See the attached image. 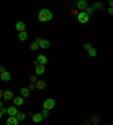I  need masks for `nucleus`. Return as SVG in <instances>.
Instances as JSON below:
<instances>
[{"instance_id":"1","label":"nucleus","mask_w":113,"mask_h":125,"mask_svg":"<svg viewBox=\"0 0 113 125\" xmlns=\"http://www.w3.org/2000/svg\"><path fill=\"white\" fill-rule=\"evenodd\" d=\"M38 18L41 23H46L50 22L52 19V12L49 10V9H41L38 11Z\"/></svg>"},{"instance_id":"2","label":"nucleus","mask_w":113,"mask_h":125,"mask_svg":"<svg viewBox=\"0 0 113 125\" xmlns=\"http://www.w3.org/2000/svg\"><path fill=\"white\" fill-rule=\"evenodd\" d=\"M77 19H78V22L80 23V24H86V23L88 22V19H89V15H87L85 11H82V12L78 14Z\"/></svg>"},{"instance_id":"3","label":"nucleus","mask_w":113,"mask_h":125,"mask_svg":"<svg viewBox=\"0 0 113 125\" xmlns=\"http://www.w3.org/2000/svg\"><path fill=\"white\" fill-rule=\"evenodd\" d=\"M54 105H56V103H54V100L52 98H48V99H45L43 101V108H45V109L51 110L54 107Z\"/></svg>"},{"instance_id":"4","label":"nucleus","mask_w":113,"mask_h":125,"mask_svg":"<svg viewBox=\"0 0 113 125\" xmlns=\"http://www.w3.org/2000/svg\"><path fill=\"white\" fill-rule=\"evenodd\" d=\"M0 79H1L2 81H9L11 79V76H10V73H9L8 71L4 70V71L0 72Z\"/></svg>"},{"instance_id":"5","label":"nucleus","mask_w":113,"mask_h":125,"mask_svg":"<svg viewBox=\"0 0 113 125\" xmlns=\"http://www.w3.org/2000/svg\"><path fill=\"white\" fill-rule=\"evenodd\" d=\"M44 71H45V68L43 64H40L38 63V65H35V73L38 74V76H41V74L44 73Z\"/></svg>"},{"instance_id":"6","label":"nucleus","mask_w":113,"mask_h":125,"mask_svg":"<svg viewBox=\"0 0 113 125\" xmlns=\"http://www.w3.org/2000/svg\"><path fill=\"white\" fill-rule=\"evenodd\" d=\"M87 7V2L86 0H78L77 1V8L79 10H85Z\"/></svg>"},{"instance_id":"7","label":"nucleus","mask_w":113,"mask_h":125,"mask_svg":"<svg viewBox=\"0 0 113 125\" xmlns=\"http://www.w3.org/2000/svg\"><path fill=\"white\" fill-rule=\"evenodd\" d=\"M5 98V100L6 101H8V100H10L14 98V92L11 91V90H6V91L4 92V96H2Z\"/></svg>"},{"instance_id":"8","label":"nucleus","mask_w":113,"mask_h":125,"mask_svg":"<svg viewBox=\"0 0 113 125\" xmlns=\"http://www.w3.org/2000/svg\"><path fill=\"white\" fill-rule=\"evenodd\" d=\"M36 61H38L40 64L45 65V64L48 63V58H46L45 55H43V54H40V55H38V59H36Z\"/></svg>"},{"instance_id":"9","label":"nucleus","mask_w":113,"mask_h":125,"mask_svg":"<svg viewBox=\"0 0 113 125\" xmlns=\"http://www.w3.org/2000/svg\"><path fill=\"white\" fill-rule=\"evenodd\" d=\"M45 87H46L45 81H43V80H38L36 81V85H35V88L36 89H38V90H44Z\"/></svg>"},{"instance_id":"10","label":"nucleus","mask_w":113,"mask_h":125,"mask_svg":"<svg viewBox=\"0 0 113 125\" xmlns=\"http://www.w3.org/2000/svg\"><path fill=\"white\" fill-rule=\"evenodd\" d=\"M17 113H18V110H17V108L15 106H10L7 108V114L9 116H16Z\"/></svg>"},{"instance_id":"11","label":"nucleus","mask_w":113,"mask_h":125,"mask_svg":"<svg viewBox=\"0 0 113 125\" xmlns=\"http://www.w3.org/2000/svg\"><path fill=\"white\" fill-rule=\"evenodd\" d=\"M15 27H16V30H18V32H23V30H25V28H26V26H25V23H24V22H20V20L16 23Z\"/></svg>"},{"instance_id":"12","label":"nucleus","mask_w":113,"mask_h":125,"mask_svg":"<svg viewBox=\"0 0 113 125\" xmlns=\"http://www.w3.org/2000/svg\"><path fill=\"white\" fill-rule=\"evenodd\" d=\"M50 46V42L46 40H41V42L38 43V48H43V50H46V48H49Z\"/></svg>"},{"instance_id":"13","label":"nucleus","mask_w":113,"mask_h":125,"mask_svg":"<svg viewBox=\"0 0 113 125\" xmlns=\"http://www.w3.org/2000/svg\"><path fill=\"white\" fill-rule=\"evenodd\" d=\"M24 97H16V98H14L13 99V101H14V105L15 106H22L23 104H24Z\"/></svg>"},{"instance_id":"14","label":"nucleus","mask_w":113,"mask_h":125,"mask_svg":"<svg viewBox=\"0 0 113 125\" xmlns=\"http://www.w3.org/2000/svg\"><path fill=\"white\" fill-rule=\"evenodd\" d=\"M18 124V119L16 118V116H10L7 119V125H17Z\"/></svg>"},{"instance_id":"15","label":"nucleus","mask_w":113,"mask_h":125,"mask_svg":"<svg viewBox=\"0 0 113 125\" xmlns=\"http://www.w3.org/2000/svg\"><path fill=\"white\" fill-rule=\"evenodd\" d=\"M32 119H33L34 123H40V122L43 119V117H42L41 113H36V114L32 115Z\"/></svg>"},{"instance_id":"16","label":"nucleus","mask_w":113,"mask_h":125,"mask_svg":"<svg viewBox=\"0 0 113 125\" xmlns=\"http://www.w3.org/2000/svg\"><path fill=\"white\" fill-rule=\"evenodd\" d=\"M20 94H22V97L28 98V97H30V89L26 88V87H24V88L20 89Z\"/></svg>"},{"instance_id":"17","label":"nucleus","mask_w":113,"mask_h":125,"mask_svg":"<svg viewBox=\"0 0 113 125\" xmlns=\"http://www.w3.org/2000/svg\"><path fill=\"white\" fill-rule=\"evenodd\" d=\"M27 38H28V35H27L26 30L19 32V34H18V40H19V41H26Z\"/></svg>"},{"instance_id":"18","label":"nucleus","mask_w":113,"mask_h":125,"mask_svg":"<svg viewBox=\"0 0 113 125\" xmlns=\"http://www.w3.org/2000/svg\"><path fill=\"white\" fill-rule=\"evenodd\" d=\"M88 54H89V56H92V58H95V56L97 55V51H96V48H90L89 50H88Z\"/></svg>"},{"instance_id":"19","label":"nucleus","mask_w":113,"mask_h":125,"mask_svg":"<svg viewBox=\"0 0 113 125\" xmlns=\"http://www.w3.org/2000/svg\"><path fill=\"white\" fill-rule=\"evenodd\" d=\"M41 115L43 118H48L50 116V112L49 109H45V108H43V110L41 112Z\"/></svg>"},{"instance_id":"20","label":"nucleus","mask_w":113,"mask_h":125,"mask_svg":"<svg viewBox=\"0 0 113 125\" xmlns=\"http://www.w3.org/2000/svg\"><path fill=\"white\" fill-rule=\"evenodd\" d=\"M25 117H26V115L24 114V113H17V114H16V118H17L18 121H24Z\"/></svg>"},{"instance_id":"21","label":"nucleus","mask_w":113,"mask_h":125,"mask_svg":"<svg viewBox=\"0 0 113 125\" xmlns=\"http://www.w3.org/2000/svg\"><path fill=\"white\" fill-rule=\"evenodd\" d=\"M101 7H102V4H101V2H94V4H93V6H92V8H93L94 10L101 9Z\"/></svg>"},{"instance_id":"22","label":"nucleus","mask_w":113,"mask_h":125,"mask_svg":"<svg viewBox=\"0 0 113 125\" xmlns=\"http://www.w3.org/2000/svg\"><path fill=\"white\" fill-rule=\"evenodd\" d=\"M30 48H31L32 51H36V50L38 48V43H35V42H33V43H31Z\"/></svg>"},{"instance_id":"23","label":"nucleus","mask_w":113,"mask_h":125,"mask_svg":"<svg viewBox=\"0 0 113 125\" xmlns=\"http://www.w3.org/2000/svg\"><path fill=\"white\" fill-rule=\"evenodd\" d=\"M85 10H86L85 12H86L87 15H93V14H94V9H93L92 7H86Z\"/></svg>"},{"instance_id":"24","label":"nucleus","mask_w":113,"mask_h":125,"mask_svg":"<svg viewBox=\"0 0 113 125\" xmlns=\"http://www.w3.org/2000/svg\"><path fill=\"white\" fill-rule=\"evenodd\" d=\"M30 81L32 82V83H36L38 79H36V77H35V76H31V77H30Z\"/></svg>"},{"instance_id":"25","label":"nucleus","mask_w":113,"mask_h":125,"mask_svg":"<svg viewBox=\"0 0 113 125\" xmlns=\"http://www.w3.org/2000/svg\"><path fill=\"white\" fill-rule=\"evenodd\" d=\"M90 48H92V44H90V43H85V44H84V50L88 51Z\"/></svg>"},{"instance_id":"26","label":"nucleus","mask_w":113,"mask_h":125,"mask_svg":"<svg viewBox=\"0 0 113 125\" xmlns=\"http://www.w3.org/2000/svg\"><path fill=\"white\" fill-rule=\"evenodd\" d=\"M0 112H1V114H2V115L7 114V108H4V107H1V108H0Z\"/></svg>"},{"instance_id":"27","label":"nucleus","mask_w":113,"mask_h":125,"mask_svg":"<svg viewBox=\"0 0 113 125\" xmlns=\"http://www.w3.org/2000/svg\"><path fill=\"white\" fill-rule=\"evenodd\" d=\"M107 14H109V15H113V8L112 7L107 8Z\"/></svg>"},{"instance_id":"28","label":"nucleus","mask_w":113,"mask_h":125,"mask_svg":"<svg viewBox=\"0 0 113 125\" xmlns=\"http://www.w3.org/2000/svg\"><path fill=\"white\" fill-rule=\"evenodd\" d=\"M34 88H35V86H34V83H31V85L28 86V89H30V91H31V90H34Z\"/></svg>"},{"instance_id":"29","label":"nucleus","mask_w":113,"mask_h":125,"mask_svg":"<svg viewBox=\"0 0 113 125\" xmlns=\"http://www.w3.org/2000/svg\"><path fill=\"white\" fill-rule=\"evenodd\" d=\"M41 40H42V38H40V37H36V38H35V43H38H38L41 42Z\"/></svg>"},{"instance_id":"30","label":"nucleus","mask_w":113,"mask_h":125,"mask_svg":"<svg viewBox=\"0 0 113 125\" xmlns=\"http://www.w3.org/2000/svg\"><path fill=\"white\" fill-rule=\"evenodd\" d=\"M109 5H110V7H112L113 6V0H109Z\"/></svg>"},{"instance_id":"31","label":"nucleus","mask_w":113,"mask_h":125,"mask_svg":"<svg viewBox=\"0 0 113 125\" xmlns=\"http://www.w3.org/2000/svg\"><path fill=\"white\" fill-rule=\"evenodd\" d=\"M2 96H4V91H2V90H1V89H0V98H1V97H2Z\"/></svg>"},{"instance_id":"32","label":"nucleus","mask_w":113,"mask_h":125,"mask_svg":"<svg viewBox=\"0 0 113 125\" xmlns=\"http://www.w3.org/2000/svg\"><path fill=\"white\" fill-rule=\"evenodd\" d=\"M4 70H5V68L1 65V66H0V72H1V71H4Z\"/></svg>"},{"instance_id":"33","label":"nucleus","mask_w":113,"mask_h":125,"mask_svg":"<svg viewBox=\"0 0 113 125\" xmlns=\"http://www.w3.org/2000/svg\"><path fill=\"white\" fill-rule=\"evenodd\" d=\"M1 107H2V101L0 100V108H1Z\"/></svg>"},{"instance_id":"34","label":"nucleus","mask_w":113,"mask_h":125,"mask_svg":"<svg viewBox=\"0 0 113 125\" xmlns=\"http://www.w3.org/2000/svg\"><path fill=\"white\" fill-rule=\"evenodd\" d=\"M1 117H2V114H1V112H0V119H1Z\"/></svg>"},{"instance_id":"35","label":"nucleus","mask_w":113,"mask_h":125,"mask_svg":"<svg viewBox=\"0 0 113 125\" xmlns=\"http://www.w3.org/2000/svg\"><path fill=\"white\" fill-rule=\"evenodd\" d=\"M77 1H78V0H77Z\"/></svg>"}]
</instances>
